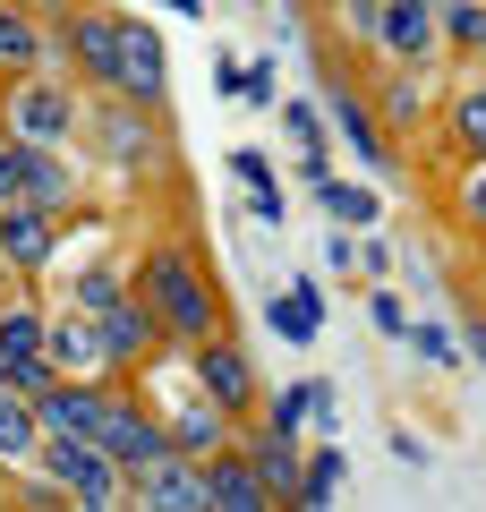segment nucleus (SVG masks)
<instances>
[{"mask_svg":"<svg viewBox=\"0 0 486 512\" xmlns=\"http://www.w3.org/2000/svg\"><path fill=\"white\" fill-rule=\"evenodd\" d=\"M77 52H86L94 77H111V26H77Z\"/></svg>","mask_w":486,"mask_h":512,"instance_id":"25","label":"nucleus"},{"mask_svg":"<svg viewBox=\"0 0 486 512\" xmlns=\"http://www.w3.org/2000/svg\"><path fill=\"white\" fill-rule=\"evenodd\" d=\"M316 316H324V299H316V282H290V291L282 299H273V308H265V325L273 333H282V342H316Z\"/></svg>","mask_w":486,"mask_h":512,"instance_id":"9","label":"nucleus"},{"mask_svg":"<svg viewBox=\"0 0 486 512\" xmlns=\"http://www.w3.org/2000/svg\"><path fill=\"white\" fill-rule=\"evenodd\" d=\"M316 393H324V384H290L282 402H273V427H299V419H316Z\"/></svg>","mask_w":486,"mask_h":512,"instance_id":"24","label":"nucleus"},{"mask_svg":"<svg viewBox=\"0 0 486 512\" xmlns=\"http://www.w3.org/2000/svg\"><path fill=\"white\" fill-rule=\"evenodd\" d=\"M452 35H461V43H486V9H452Z\"/></svg>","mask_w":486,"mask_h":512,"instance_id":"28","label":"nucleus"},{"mask_svg":"<svg viewBox=\"0 0 486 512\" xmlns=\"http://www.w3.org/2000/svg\"><path fill=\"white\" fill-rule=\"evenodd\" d=\"M0 384H9V359H0Z\"/></svg>","mask_w":486,"mask_h":512,"instance_id":"35","label":"nucleus"},{"mask_svg":"<svg viewBox=\"0 0 486 512\" xmlns=\"http://www.w3.org/2000/svg\"><path fill=\"white\" fill-rule=\"evenodd\" d=\"M367 316H376L384 333H410V325H401V299H393V291H376V299H367Z\"/></svg>","mask_w":486,"mask_h":512,"instance_id":"27","label":"nucleus"},{"mask_svg":"<svg viewBox=\"0 0 486 512\" xmlns=\"http://www.w3.org/2000/svg\"><path fill=\"white\" fill-rule=\"evenodd\" d=\"M94 325H103V350H111V359H128V350H145V333H154V325H145L137 308H120V299H111V308H94Z\"/></svg>","mask_w":486,"mask_h":512,"instance_id":"16","label":"nucleus"},{"mask_svg":"<svg viewBox=\"0 0 486 512\" xmlns=\"http://www.w3.org/2000/svg\"><path fill=\"white\" fill-rule=\"evenodd\" d=\"M94 120H103V146L120 154V163H137V154H154V128H137L128 111H94Z\"/></svg>","mask_w":486,"mask_h":512,"instance_id":"19","label":"nucleus"},{"mask_svg":"<svg viewBox=\"0 0 486 512\" xmlns=\"http://www.w3.org/2000/svg\"><path fill=\"white\" fill-rule=\"evenodd\" d=\"M111 86H128L137 103L162 94V43L145 26H111Z\"/></svg>","mask_w":486,"mask_h":512,"instance_id":"4","label":"nucleus"},{"mask_svg":"<svg viewBox=\"0 0 486 512\" xmlns=\"http://www.w3.org/2000/svg\"><path fill=\"white\" fill-rule=\"evenodd\" d=\"M239 9H265V0H239Z\"/></svg>","mask_w":486,"mask_h":512,"instance_id":"34","label":"nucleus"},{"mask_svg":"<svg viewBox=\"0 0 486 512\" xmlns=\"http://www.w3.org/2000/svg\"><path fill=\"white\" fill-rule=\"evenodd\" d=\"M0 256H9V265H52V214H43V205L9 214L0 222Z\"/></svg>","mask_w":486,"mask_h":512,"instance_id":"8","label":"nucleus"},{"mask_svg":"<svg viewBox=\"0 0 486 512\" xmlns=\"http://www.w3.org/2000/svg\"><path fill=\"white\" fill-rule=\"evenodd\" d=\"M35 60V26L26 18H0V69H26Z\"/></svg>","mask_w":486,"mask_h":512,"instance_id":"23","label":"nucleus"},{"mask_svg":"<svg viewBox=\"0 0 486 512\" xmlns=\"http://www.w3.org/2000/svg\"><path fill=\"white\" fill-rule=\"evenodd\" d=\"M410 333H418V350H427V359H452V333H444V325H410Z\"/></svg>","mask_w":486,"mask_h":512,"instance_id":"29","label":"nucleus"},{"mask_svg":"<svg viewBox=\"0 0 486 512\" xmlns=\"http://www.w3.org/2000/svg\"><path fill=\"white\" fill-rule=\"evenodd\" d=\"M9 128H18V146H60L77 128V111H69V94H52V86H26L18 103H9Z\"/></svg>","mask_w":486,"mask_h":512,"instance_id":"5","label":"nucleus"},{"mask_svg":"<svg viewBox=\"0 0 486 512\" xmlns=\"http://www.w3.org/2000/svg\"><path fill=\"white\" fill-rule=\"evenodd\" d=\"M316 188H324V205H333L342 222H359V231L376 222V188H359V180H316Z\"/></svg>","mask_w":486,"mask_h":512,"instance_id":"20","label":"nucleus"},{"mask_svg":"<svg viewBox=\"0 0 486 512\" xmlns=\"http://www.w3.org/2000/svg\"><path fill=\"white\" fill-rule=\"evenodd\" d=\"M145 504H188L197 512V504H214V495H205V470H188V461L162 453L154 470H145Z\"/></svg>","mask_w":486,"mask_h":512,"instance_id":"10","label":"nucleus"},{"mask_svg":"<svg viewBox=\"0 0 486 512\" xmlns=\"http://www.w3.org/2000/svg\"><path fill=\"white\" fill-rule=\"evenodd\" d=\"M0 197H18V154L0 146Z\"/></svg>","mask_w":486,"mask_h":512,"instance_id":"30","label":"nucleus"},{"mask_svg":"<svg viewBox=\"0 0 486 512\" xmlns=\"http://www.w3.org/2000/svg\"><path fill=\"white\" fill-rule=\"evenodd\" d=\"M452 128H461V146H469V154H486V86H469V94H461Z\"/></svg>","mask_w":486,"mask_h":512,"instance_id":"22","label":"nucleus"},{"mask_svg":"<svg viewBox=\"0 0 486 512\" xmlns=\"http://www.w3.org/2000/svg\"><path fill=\"white\" fill-rule=\"evenodd\" d=\"M94 444H103L120 470H154V461L171 453V444H162V436H154V427H145L128 402H103V419H94Z\"/></svg>","mask_w":486,"mask_h":512,"instance_id":"3","label":"nucleus"},{"mask_svg":"<svg viewBox=\"0 0 486 512\" xmlns=\"http://www.w3.org/2000/svg\"><path fill=\"white\" fill-rule=\"evenodd\" d=\"M290 495H307V504H333V495H342V453H307L299 461V487Z\"/></svg>","mask_w":486,"mask_h":512,"instance_id":"18","label":"nucleus"},{"mask_svg":"<svg viewBox=\"0 0 486 512\" xmlns=\"http://www.w3.org/2000/svg\"><path fill=\"white\" fill-rule=\"evenodd\" d=\"M231 180H248V188H273V163H265V154H231Z\"/></svg>","mask_w":486,"mask_h":512,"instance_id":"26","label":"nucleus"},{"mask_svg":"<svg viewBox=\"0 0 486 512\" xmlns=\"http://www.w3.org/2000/svg\"><path fill=\"white\" fill-rule=\"evenodd\" d=\"M376 43H384V52H401V60H427L435 9H427V0H376Z\"/></svg>","mask_w":486,"mask_h":512,"instance_id":"6","label":"nucleus"},{"mask_svg":"<svg viewBox=\"0 0 486 512\" xmlns=\"http://www.w3.org/2000/svg\"><path fill=\"white\" fill-rule=\"evenodd\" d=\"M469 222H486V180H478V188H469Z\"/></svg>","mask_w":486,"mask_h":512,"instance_id":"31","label":"nucleus"},{"mask_svg":"<svg viewBox=\"0 0 486 512\" xmlns=\"http://www.w3.org/2000/svg\"><path fill=\"white\" fill-rule=\"evenodd\" d=\"M35 350H43V316L35 308H9V316H0V359L18 367V359H35Z\"/></svg>","mask_w":486,"mask_h":512,"instance_id":"17","label":"nucleus"},{"mask_svg":"<svg viewBox=\"0 0 486 512\" xmlns=\"http://www.w3.org/2000/svg\"><path fill=\"white\" fill-rule=\"evenodd\" d=\"M35 453H43V470H52L69 495H86V504H111V495H120V461H111L94 436H52V444H35Z\"/></svg>","mask_w":486,"mask_h":512,"instance_id":"2","label":"nucleus"},{"mask_svg":"<svg viewBox=\"0 0 486 512\" xmlns=\"http://www.w3.org/2000/svg\"><path fill=\"white\" fill-rule=\"evenodd\" d=\"M197 384H205V402H214V410H239V402L256 393V376H248L239 350H205V359H197Z\"/></svg>","mask_w":486,"mask_h":512,"instance_id":"7","label":"nucleus"},{"mask_svg":"<svg viewBox=\"0 0 486 512\" xmlns=\"http://www.w3.org/2000/svg\"><path fill=\"white\" fill-rule=\"evenodd\" d=\"M248 470H256V478L273 487V504H282V495L299 487V453H290V427H273V436L256 444V453H248Z\"/></svg>","mask_w":486,"mask_h":512,"instance_id":"14","label":"nucleus"},{"mask_svg":"<svg viewBox=\"0 0 486 512\" xmlns=\"http://www.w3.org/2000/svg\"><path fill=\"white\" fill-rule=\"evenodd\" d=\"M9 154H18V197L26 205H60V163L43 146H18V137H9Z\"/></svg>","mask_w":486,"mask_h":512,"instance_id":"15","label":"nucleus"},{"mask_svg":"<svg viewBox=\"0 0 486 512\" xmlns=\"http://www.w3.org/2000/svg\"><path fill=\"white\" fill-rule=\"evenodd\" d=\"M35 444H43V419H35V402L0 393V461H35Z\"/></svg>","mask_w":486,"mask_h":512,"instance_id":"13","label":"nucleus"},{"mask_svg":"<svg viewBox=\"0 0 486 512\" xmlns=\"http://www.w3.org/2000/svg\"><path fill=\"white\" fill-rule=\"evenodd\" d=\"M469 350H478V367H486V325H469Z\"/></svg>","mask_w":486,"mask_h":512,"instance_id":"32","label":"nucleus"},{"mask_svg":"<svg viewBox=\"0 0 486 512\" xmlns=\"http://www.w3.org/2000/svg\"><path fill=\"white\" fill-rule=\"evenodd\" d=\"M145 299H154V325H171V333H205L214 325V291L197 282V265H188L180 248L145 256Z\"/></svg>","mask_w":486,"mask_h":512,"instance_id":"1","label":"nucleus"},{"mask_svg":"<svg viewBox=\"0 0 486 512\" xmlns=\"http://www.w3.org/2000/svg\"><path fill=\"white\" fill-rule=\"evenodd\" d=\"M43 350H52V367H103L111 359L94 316H86V325H52V333H43Z\"/></svg>","mask_w":486,"mask_h":512,"instance_id":"12","label":"nucleus"},{"mask_svg":"<svg viewBox=\"0 0 486 512\" xmlns=\"http://www.w3.org/2000/svg\"><path fill=\"white\" fill-rule=\"evenodd\" d=\"M205 495H214V504H231V512H256V504H273V487L248 470V461H214V470H205Z\"/></svg>","mask_w":486,"mask_h":512,"instance_id":"11","label":"nucleus"},{"mask_svg":"<svg viewBox=\"0 0 486 512\" xmlns=\"http://www.w3.org/2000/svg\"><path fill=\"white\" fill-rule=\"evenodd\" d=\"M162 9H180V18H197V9H205V0H162Z\"/></svg>","mask_w":486,"mask_h":512,"instance_id":"33","label":"nucleus"},{"mask_svg":"<svg viewBox=\"0 0 486 512\" xmlns=\"http://www.w3.org/2000/svg\"><path fill=\"white\" fill-rule=\"evenodd\" d=\"M333 128H342V137H350V146L367 154V163H376V154H384V146H376V120H367V111L350 103V94H342V103H333Z\"/></svg>","mask_w":486,"mask_h":512,"instance_id":"21","label":"nucleus"}]
</instances>
